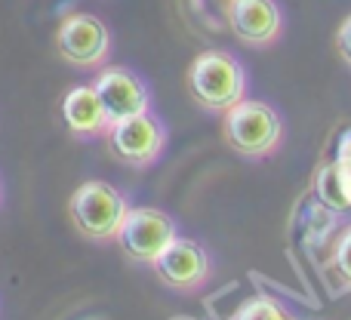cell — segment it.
I'll return each mask as SVG.
<instances>
[{
	"label": "cell",
	"mask_w": 351,
	"mask_h": 320,
	"mask_svg": "<svg viewBox=\"0 0 351 320\" xmlns=\"http://www.w3.org/2000/svg\"><path fill=\"white\" fill-rule=\"evenodd\" d=\"M56 53L74 68H102L111 56V31L90 12H68L56 28Z\"/></svg>",
	"instance_id": "cell-6"
},
{
	"label": "cell",
	"mask_w": 351,
	"mask_h": 320,
	"mask_svg": "<svg viewBox=\"0 0 351 320\" xmlns=\"http://www.w3.org/2000/svg\"><path fill=\"white\" fill-rule=\"evenodd\" d=\"M225 25L247 47H271L284 31V12L274 0H225Z\"/></svg>",
	"instance_id": "cell-9"
},
{
	"label": "cell",
	"mask_w": 351,
	"mask_h": 320,
	"mask_svg": "<svg viewBox=\"0 0 351 320\" xmlns=\"http://www.w3.org/2000/svg\"><path fill=\"white\" fill-rule=\"evenodd\" d=\"M311 188H315V200L324 210L336 212V216L351 212V169L348 167H342L336 160L321 163Z\"/></svg>",
	"instance_id": "cell-11"
},
{
	"label": "cell",
	"mask_w": 351,
	"mask_h": 320,
	"mask_svg": "<svg viewBox=\"0 0 351 320\" xmlns=\"http://www.w3.org/2000/svg\"><path fill=\"white\" fill-rule=\"evenodd\" d=\"M333 160H336V163H342V167H348V169H351V127H348L346 133L339 136V142H336Z\"/></svg>",
	"instance_id": "cell-15"
},
{
	"label": "cell",
	"mask_w": 351,
	"mask_h": 320,
	"mask_svg": "<svg viewBox=\"0 0 351 320\" xmlns=\"http://www.w3.org/2000/svg\"><path fill=\"white\" fill-rule=\"evenodd\" d=\"M176 237H179V225L170 212L158 210V206H130L114 241L127 259L152 265Z\"/></svg>",
	"instance_id": "cell-5"
},
{
	"label": "cell",
	"mask_w": 351,
	"mask_h": 320,
	"mask_svg": "<svg viewBox=\"0 0 351 320\" xmlns=\"http://www.w3.org/2000/svg\"><path fill=\"white\" fill-rule=\"evenodd\" d=\"M228 320H299V317L293 315L287 305H280L278 299L253 296V299H243Z\"/></svg>",
	"instance_id": "cell-12"
},
{
	"label": "cell",
	"mask_w": 351,
	"mask_h": 320,
	"mask_svg": "<svg viewBox=\"0 0 351 320\" xmlns=\"http://www.w3.org/2000/svg\"><path fill=\"white\" fill-rule=\"evenodd\" d=\"M185 86L204 111L225 114L231 105L247 99V71L228 49H204L188 65Z\"/></svg>",
	"instance_id": "cell-1"
},
{
	"label": "cell",
	"mask_w": 351,
	"mask_h": 320,
	"mask_svg": "<svg viewBox=\"0 0 351 320\" xmlns=\"http://www.w3.org/2000/svg\"><path fill=\"white\" fill-rule=\"evenodd\" d=\"M130 204L114 185L108 182L90 179L84 185L74 188V194L68 197V216L71 225L77 228V234H84L86 241L108 243L117 237L127 216Z\"/></svg>",
	"instance_id": "cell-3"
},
{
	"label": "cell",
	"mask_w": 351,
	"mask_h": 320,
	"mask_svg": "<svg viewBox=\"0 0 351 320\" xmlns=\"http://www.w3.org/2000/svg\"><path fill=\"white\" fill-rule=\"evenodd\" d=\"M330 265H333L336 278L342 280V286L351 290V222L342 225L339 234H336L333 253H330Z\"/></svg>",
	"instance_id": "cell-13"
},
{
	"label": "cell",
	"mask_w": 351,
	"mask_h": 320,
	"mask_svg": "<svg viewBox=\"0 0 351 320\" xmlns=\"http://www.w3.org/2000/svg\"><path fill=\"white\" fill-rule=\"evenodd\" d=\"M333 43H336V53H339V59L351 68V12H348V16L339 22V28H336Z\"/></svg>",
	"instance_id": "cell-14"
},
{
	"label": "cell",
	"mask_w": 351,
	"mask_h": 320,
	"mask_svg": "<svg viewBox=\"0 0 351 320\" xmlns=\"http://www.w3.org/2000/svg\"><path fill=\"white\" fill-rule=\"evenodd\" d=\"M152 271L167 290L197 293L213 278V259L197 241L176 237L170 247L152 262Z\"/></svg>",
	"instance_id": "cell-7"
},
{
	"label": "cell",
	"mask_w": 351,
	"mask_h": 320,
	"mask_svg": "<svg viewBox=\"0 0 351 320\" xmlns=\"http://www.w3.org/2000/svg\"><path fill=\"white\" fill-rule=\"evenodd\" d=\"M105 145H108L111 158L127 163V167L145 169L160 160L167 148V127L158 114L142 111L136 117H123L114 121L105 133Z\"/></svg>",
	"instance_id": "cell-4"
},
{
	"label": "cell",
	"mask_w": 351,
	"mask_h": 320,
	"mask_svg": "<svg viewBox=\"0 0 351 320\" xmlns=\"http://www.w3.org/2000/svg\"><path fill=\"white\" fill-rule=\"evenodd\" d=\"M0 197H3V185H0Z\"/></svg>",
	"instance_id": "cell-16"
},
{
	"label": "cell",
	"mask_w": 351,
	"mask_h": 320,
	"mask_svg": "<svg viewBox=\"0 0 351 320\" xmlns=\"http://www.w3.org/2000/svg\"><path fill=\"white\" fill-rule=\"evenodd\" d=\"M62 121L77 139H105L111 121L93 84H77L62 99Z\"/></svg>",
	"instance_id": "cell-10"
},
{
	"label": "cell",
	"mask_w": 351,
	"mask_h": 320,
	"mask_svg": "<svg viewBox=\"0 0 351 320\" xmlns=\"http://www.w3.org/2000/svg\"><path fill=\"white\" fill-rule=\"evenodd\" d=\"M222 139L241 158H271L284 142V121L268 102L241 99L222 114Z\"/></svg>",
	"instance_id": "cell-2"
},
{
	"label": "cell",
	"mask_w": 351,
	"mask_h": 320,
	"mask_svg": "<svg viewBox=\"0 0 351 320\" xmlns=\"http://www.w3.org/2000/svg\"><path fill=\"white\" fill-rule=\"evenodd\" d=\"M93 86H96L111 123L123 121V117H136L142 111H152V90H148V84L123 65H102Z\"/></svg>",
	"instance_id": "cell-8"
}]
</instances>
